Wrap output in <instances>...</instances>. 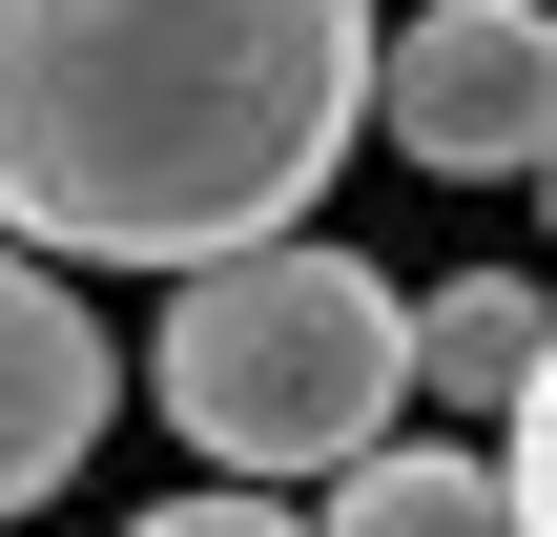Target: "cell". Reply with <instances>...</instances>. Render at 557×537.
<instances>
[{"instance_id":"1","label":"cell","mask_w":557,"mask_h":537,"mask_svg":"<svg viewBox=\"0 0 557 537\" xmlns=\"http://www.w3.org/2000/svg\"><path fill=\"white\" fill-rule=\"evenodd\" d=\"M372 0H0V228L41 269H207L331 207Z\"/></svg>"},{"instance_id":"2","label":"cell","mask_w":557,"mask_h":537,"mask_svg":"<svg viewBox=\"0 0 557 537\" xmlns=\"http://www.w3.org/2000/svg\"><path fill=\"white\" fill-rule=\"evenodd\" d=\"M207 476H351L393 414H413V290H372L331 228H248L207 269H165V331L124 373Z\"/></svg>"},{"instance_id":"3","label":"cell","mask_w":557,"mask_h":537,"mask_svg":"<svg viewBox=\"0 0 557 537\" xmlns=\"http://www.w3.org/2000/svg\"><path fill=\"white\" fill-rule=\"evenodd\" d=\"M372 145L434 166V186H537L557 0H413V21H372Z\"/></svg>"},{"instance_id":"4","label":"cell","mask_w":557,"mask_h":537,"mask_svg":"<svg viewBox=\"0 0 557 537\" xmlns=\"http://www.w3.org/2000/svg\"><path fill=\"white\" fill-rule=\"evenodd\" d=\"M103 414H124V352H103L83 290L0 228V517H41V497L103 455Z\"/></svg>"},{"instance_id":"5","label":"cell","mask_w":557,"mask_h":537,"mask_svg":"<svg viewBox=\"0 0 557 537\" xmlns=\"http://www.w3.org/2000/svg\"><path fill=\"white\" fill-rule=\"evenodd\" d=\"M310 537H517V476L455 455V435H372V455L331 476V517H310Z\"/></svg>"},{"instance_id":"6","label":"cell","mask_w":557,"mask_h":537,"mask_svg":"<svg viewBox=\"0 0 557 537\" xmlns=\"http://www.w3.org/2000/svg\"><path fill=\"white\" fill-rule=\"evenodd\" d=\"M537 269H455V290H413V393H455V414H517V373H537Z\"/></svg>"},{"instance_id":"7","label":"cell","mask_w":557,"mask_h":537,"mask_svg":"<svg viewBox=\"0 0 557 537\" xmlns=\"http://www.w3.org/2000/svg\"><path fill=\"white\" fill-rule=\"evenodd\" d=\"M496 476H517V537H557V331L517 373V414H496Z\"/></svg>"},{"instance_id":"8","label":"cell","mask_w":557,"mask_h":537,"mask_svg":"<svg viewBox=\"0 0 557 537\" xmlns=\"http://www.w3.org/2000/svg\"><path fill=\"white\" fill-rule=\"evenodd\" d=\"M124 537H310V517H289L269 476H186V497H145Z\"/></svg>"},{"instance_id":"9","label":"cell","mask_w":557,"mask_h":537,"mask_svg":"<svg viewBox=\"0 0 557 537\" xmlns=\"http://www.w3.org/2000/svg\"><path fill=\"white\" fill-rule=\"evenodd\" d=\"M537 228H557V145H537Z\"/></svg>"}]
</instances>
